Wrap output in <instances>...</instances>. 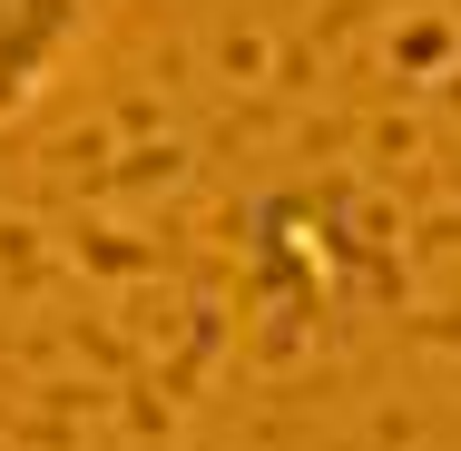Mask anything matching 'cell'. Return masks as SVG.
I'll use <instances>...</instances> for the list:
<instances>
[{"label":"cell","instance_id":"6da1fadb","mask_svg":"<svg viewBox=\"0 0 461 451\" xmlns=\"http://www.w3.org/2000/svg\"><path fill=\"white\" fill-rule=\"evenodd\" d=\"M89 20H98V0H0V128L30 118L59 89V69L79 59Z\"/></svg>","mask_w":461,"mask_h":451}]
</instances>
